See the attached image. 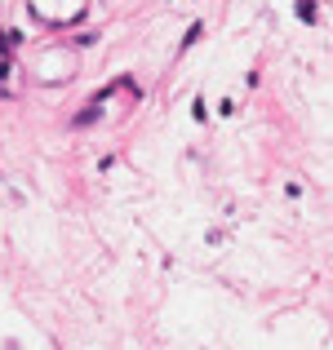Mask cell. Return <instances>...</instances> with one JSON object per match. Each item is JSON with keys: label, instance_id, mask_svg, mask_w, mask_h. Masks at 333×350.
I'll return each mask as SVG.
<instances>
[{"label": "cell", "instance_id": "1", "mask_svg": "<svg viewBox=\"0 0 333 350\" xmlns=\"http://www.w3.org/2000/svg\"><path fill=\"white\" fill-rule=\"evenodd\" d=\"M32 18H45L53 27H67V23H80L85 18V5H32Z\"/></svg>", "mask_w": 333, "mask_h": 350}, {"label": "cell", "instance_id": "2", "mask_svg": "<svg viewBox=\"0 0 333 350\" xmlns=\"http://www.w3.org/2000/svg\"><path fill=\"white\" fill-rule=\"evenodd\" d=\"M18 40H23L18 31H9V27H0V53H14V49H18Z\"/></svg>", "mask_w": 333, "mask_h": 350}, {"label": "cell", "instance_id": "3", "mask_svg": "<svg viewBox=\"0 0 333 350\" xmlns=\"http://www.w3.org/2000/svg\"><path fill=\"white\" fill-rule=\"evenodd\" d=\"M293 14H298L302 23H316V18H320V9H316V5H298V9H293Z\"/></svg>", "mask_w": 333, "mask_h": 350}]
</instances>
